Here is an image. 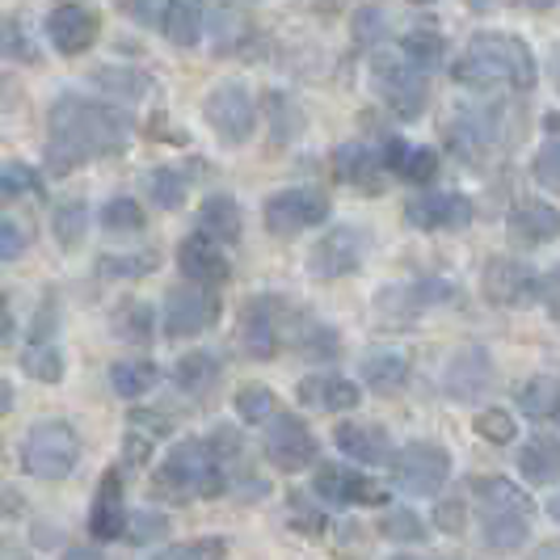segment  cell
Instances as JSON below:
<instances>
[{"instance_id": "cell-1", "label": "cell", "mask_w": 560, "mask_h": 560, "mask_svg": "<svg viewBox=\"0 0 560 560\" xmlns=\"http://www.w3.org/2000/svg\"><path fill=\"white\" fill-rule=\"evenodd\" d=\"M136 136V118L118 106L59 97L51 106V140H47V168L72 173L93 156H114Z\"/></svg>"}, {"instance_id": "cell-2", "label": "cell", "mask_w": 560, "mask_h": 560, "mask_svg": "<svg viewBox=\"0 0 560 560\" xmlns=\"http://www.w3.org/2000/svg\"><path fill=\"white\" fill-rule=\"evenodd\" d=\"M451 77L464 84V89H518V93H532L539 72H535L532 47L514 34H477L468 43V51L451 63Z\"/></svg>"}, {"instance_id": "cell-3", "label": "cell", "mask_w": 560, "mask_h": 560, "mask_svg": "<svg viewBox=\"0 0 560 560\" xmlns=\"http://www.w3.org/2000/svg\"><path fill=\"white\" fill-rule=\"evenodd\" d=\"M161 498H220L228 489L224 464L220 455L211 451V443H198V439H186L165 455L161 472H156V485H152Z\"/></svg>"}, {"instance_id": "cell-4", "label": "cell", "mask_w": 560, "mask_h": 560, "mask_svg": "<svg viewBox=\"0 0 560 560\" xmlns=\"http://www.w3.org/2000/svg\"><path fill=\"white\" fill-rule=\"evenodd\" d=\"M81 464V434L68 421H34L22 443V468L38 480H63Z\"/></svg>"}, {"instance_id": "cell-5", "label": "cell", "mask_w": 560, "mask_h": 560, "mask_svg": "<svg viewBox=\"0 0 560 560\" xmlns=\"http://www.w3.org/2000/svg\"><path fill=\"white\" fill-rule=\"evenodd\" d=\"M451 477V455L434 443H409L393 455V480L409 498H434Z\"/></svg>"}, {"instance_id": "cell-6", "label": "cell", "mask_w": 560, "mask_h": 560, "mask_svg": "<svg viewBox=\"0 0 560 560\" xmlns=\"http://www.w3.org/2000/svg\"><path fill=\"white\" fill-rule=\"evenodd\" d=\"M375 89L384 93V102H388V110L396 118H418L425 110V102H430V81H425V72H418L409 59H375Z\"/></svg>"}, {"instance_id": "cell-7", "label": "cell", "mask_w": 560, "mask_h": 560, "mask_svg": "<svg viewBox=\"0 0 560 560\" xmlns=\"http://www.w3.org/2000/svg\"><path fill=\"white\" fill-rule=\"evenodd\" d=\"M261 220H266V228H270L275 236H295V232H304V228H316L329 220V198L320 195V190H304V186L279 190V195L266 198Z\"/></svg>"}, {"instance_id": "cell-8", "label": "cell", "mask_w": 560, "mask_h": 560, "mask_svg": "<svg viewBox=\"0 0 560 560\" xmlns=\"http://www.w3.org/2000/svg\"><path fill=\"white\" fill-rule=\"evenodd\" d=\"M202 110H207V122L215 127V136L224 143H245L253 136V127H257V106H253L249 89L236 81L211 89Z\"/></svg>"}, {"instance_id": "cell-9", "label": "cell", "mask_w": 560, "mask_h": 560, "mask_svg": "<svg viewBox=\"0 0 560 560\" xmlns=\"http://www.w3.org/2000/svg\"><path fill=\"white\" fill-rule=\"evenodd\" d=\"M480 287H485V300L498 308H527L539 295V275L518 257H493L480 275Z\"/></svg>"}, {"instance_id": "cell-10", "label": "cell", "mask_w": 560, "mask_h": 560, "mask_svg": "<svg viewBox=\"0 0 560 560\" xmlns=\"http://www.w3.org/2000/svg\"><path fill=\"white\" fill-rule=\"evenodd\" d=\"M266 459L279 472H304L316 464V434L295 413H282L266 434Z\"/></svg>"}, {"instance_id": "cell-11", "label": "cell", "mask_w": 560, "mask_h": 560, "mask_svg": "<svg viewBox=\"0 0 560 560\" xmlns=\"http://www.w3.org/2000/svg\"><path fill=\"white\" fill-rule=\"evenodd\" d=\"M220 320V300L207 287H177L165 300V334L195 337Z\"/></svg>"}, {"instance_id": "cell-12", "label": "cell", "mask_w": 560, "mask_h": 560, "mask_svg": "<svg viewBox=\"0 0 560 560\" xmlns=\"http://www.w3.org/2000/svg\"><path fill=\"white\" fill-rule=\"evenodd\" d=\"M359 261H363V232H359V228L325 232V236L316 241V249L308 253L312 279H341V275H354Z\"/></svg>"}, {"instance_id": "cell-13", "label": "cell", "mask_w": 560, "mask_h": 560, "mask_svg": "<svg viewBox=\"0 0 560 560\" xmlns=\"http://www.w3.org/2000/svg\"><path fill=\"white\" fill-rule=\"evenodd\" d=\"M510 228V241L523 245V249H539V245H552L560 236V211L544 198H518L505 215Z\"/></svg>"}, {"instance_id": "cell-14", "label": "cell", "mask_w": 560, "mask_h": 560, "mask_svg": "<svg viewBox=\"0 0 560 560\" xmlns=\"http://www.w3.org/2000/svg\"><path fill=\"white\" fill-rule=\"evenodd\" d=\"M282 300L275 295H257L249 308H245V320H241V341L253 359H275L282 346Z\"/></svg>"}, {"instance_id": "cell-15", "label": "cell", "mask_w": 560, "mask_h": 560, "mask_svg": "<svg viewBox=\"0 0 560 560\" xmlns=\"http://www.w3.org/2000/svg\"><path fill=\"white\" fill-rule=\"evenodd\" d=\"M97 30H102L97 13L84 4H59L47 18V38L59 56H84L97 43Z\"/></svg>"}, {"instance_id": "cell-16", "label": "cell", "mask_w": 560, "mask_h": 560, "mask_svg": "<svg viewBox=\"0 0 560 560\" xmlns=\"http://www.w3.org/2000/svg\"><path fill=\"white\" fill-rule=\"evenodd\" d=\"M316 493H320L325 502H337V505H384L388 502L384 485H375V480L363 477V472L337 468V464H320V468H316Z\"/></svg>"}, {"instance_id": "cell-17", "label": "cell", "mask_w": 560, "mask_h": 560, "mask_svg": "<svg viewBox=\"0 0 560 560\" xmlns=\"http://www.w3.org/2000/svg\"><path fill=\"white\" fill-rule=\"evenodd\" d=\"M405 220L421 232H459L472 224V202L464 195H421L405 207Z\"/></svg>"}, {"instance_id": "cell-18", "label": "cell", "mask_w": 560, "mask_h": 560, "mask_svg": "<svg viewBox=\"0 0 560 560\" xmlns=\"http://www.w3.org/2000/svg\"><path fill=\"white\" fill-rule=\"evenodd\" d=\"M177 266H182V275L195 282V287H220V282H228V275H232V270H228L224 249H220L215 241H207L202 232H195V236L182 241Z\"/></svg>"}, {"instance_id": "cell-19", "label": "cell", "mask_w": 560, "mask_h": 560, "mask_svg": "<svg viewBox=\"0 0 560 560\" xmlns=\"http://www.w3.org/2000/svg\"><path fill=\"white\" fill-rule=\"evenodd\" d=\"M127 532V505H122V477L118 472H106L97 493H93V510H89V535L110 544V539H122Z\"/></svg>"}, {"instance_id": "cell-20", "label": "cell", "mask_w": 560, "mask_h": 560, "mask_svg": "<svg viewBox=\"0 0 560 560\" xmlns=\"http://www.w3.org/2000/svg\"><path fill=\"white\" fill-rule=\"evenodd\" d=\"M295 396L312 409H320V413H346V409H354L363 400L359 384L346 380V375H308V380H300Z\"/></svg>"}, {"instance_id": "cell-21", "label": "cell", "mask_w": 560, "mask_h": 560, "mask_svg": "<svg viewBox=\"0 0 560 560\" xmlns=\"http://www.w3.org/2000/svg\"><path fill=\"white\" fill-rule=\"evenodd\" d=\"M241 207H236V198L228 195H211L202 207H198V232L207 236V241H215V245H236L241 241Z\"/></svg>"}, {"instance_id": "cell-22", "label": "cell", "mask_w": 560, "mask_h": 560, "mask_svg": "<svg viewBox=\"0 0 560 560\" xmlns=\"http://www.w3.org/2000/svg\"><path fill=\"white\" fill-rule=\"evenodd\" d=\"M337 451H346L359 464H384L388 459V434L380 425H359V421H341L334 430Z\"/></svg>"}, {"instance_id": "cell-23", "label": "cell", "mask_w": 560, "mask_h": 560, "mask_svg": "<svg viewBox=\"0 0 560 560\" xmlns=\"http://www.w3.org/2000/svg\"><path fill=\"white\" fill-rule=\"evenodd\" d=\"M161 30L168 43L177 47H195L207 30V0H168L161 13Z\"/></svg>"}, {"instance_id": "cell-24", "label": "cell", "mask_w": 560, "mask_h": 560, "mask_svg": "<svg viewBox=\"0 0 560 560\" xmlns=\"http://www.w3.org/2000/svg\"><path fill=\"white\" fill-rule=\"evenodd\" d=\"M334 173L350 186H366L375 190V177L384 173L380 165V148H366V143H341L334 152Z\"/></svg>"}, {"instance_id": "cell-25", "label": "cell", "mask_w": 560, "mask_h": 560, "mask_svg": "<svg viewBox=\"0 0 560 560\" xmlns=\"http://www.w3.org/2000/svg\"><path fill=\"white\" fill-rule=\"evenodd\" d=\"M480 535L493 552H518L532 535V518L527 514H502V510H485L480 514Z\"/></svg>"}, {"instance_id": "cell-26", "label": "cell", "mask_w": 560, "mask_h": 560, "mask_svg": "<svg viewBox=\"0 0 560 560\" xmlns=\"http://www.w3.org/2000/svg\"><path fill=\"white\" fill-rule=\"evenodd\" d=\"M518 472L532 485H552L560 480V443L552 434H535L527 447L518 451Z\"/></svg>"}, {"instance_id": "cell-27", "label": "cell", "mask_w": 560, "mask_h": 560, "mask_svg": "<svg viewBox=\"0 0 560 560\" xmlns=\"http://www.w3.org/2000/svg\"><path fill=\"white\" fill-rule=\"evenodd\" d=\"M489 388V359L480 350H464L447 371V393L455 400H477Z\"/></svg>"}, {"instance_id": "cell-28", "label": "cell", "mask_w": 560, "mask_h": 560, "mask_svg": "<svg viewBox=\"0 0 560 560\" xmlns=\"http://www.w3.org/2000/svg\"><path fill=\"white\" fill-rule=\"evenodd\" d=\"M472 493L480 498V514H485V510H502V514H527V518H532V510H535L532 498L505 477L472 480Z\"/></svg>"}, {"instance_id": "cell-29", "label": "cell", "mask_w": 560, "mask_h": 560, "mask_svg": "<svg viewBox=\"0 0 560 560\" xmlns=\"http://www.w3.org/2000/svg\"><path fill=\"white\" fill-rule=\"evenodd\" d=\"M359 371H363L366 388H375V393H396V388H405V380H409V359L396 354V350H371Z\"/></svg>"}, {"instance_id": "cell-30", "label": "cell", "mask_w": 560, "mask_h": 560, "mask_svg": "<svg viewBox=\"0 0 560 560\" xmlns=\"http://www.w3.org/2000/svg\"><path fill=\"white\" fill-rule=\"evenodd\" d=\"M173 380H177V388H182V393L202 396L207 388H215V380H220V363H215V354H207V350L182 354L177 366H173Z\"/></svg>"}, {"instance_id": "cell-31", "label": "cell", "mask_w": 560, "mask_h": 560, "mask_svg": "<svg viewBox=\"0 0 560 560\" xmlns=\"http://www.w3.org/2000/svg\"><path fill=\"white\" fill-rule=\"evenodd\" d=\"M156 380H161V366L148 363V359L110 366V384H114V393L122 396V400H140V396H148L152 388H156Z\"/></svg>"}, {"instance_id": "cell-32", "label": "cell", "mask_w": 560, "mask_h": 560, "mask_svg": "<svg viewBox=\"0 0 560 560\" xmlns=\"http://www.w3.org/2000/svg\"><path fill=\"white\" fill-rule=\"evenodd\" d=\"M518 409H523L532 421L557 418V413H560V380H552V375H539V380H532V384L518 393Z\"/></svg>"}, {"instance_id": "cell-33", "label": "cell", "mask_w": 560, "mask_h": 560, "mask_svg": "<svg viewBox=\"0 0 560 560\" xmlns=\"http://www.w3.org/2000/svg\"><path fill=\"white\" fill-rule=\"evenodd\" d=\"M89 84L102 89V93H110V97H143L152 89V77H143L136 68H93Z\"/></svg>"}, {"instance_id": "cell-34", "label": "cell", "mask_w": 560, "mask_h": 560, "mask_svg": "<svg viewBox=\"0 0 560 560\" xmlns=\"http://www.w3.org/2000/svg\"><path fill=\"white\" fill-rule=\"evenodd\" d=\"M51 232H56L59 249H81L84 232H89V207H84L81 198L59 202L56 215H51Z\"/></svg>"}, {"instance_id": "cell-35", "label": "cell", "mask_w": 560, "mask_h": 560, "mask_svg": "<svg viewBox=\"0 0 560 560\" xmlns=\"http://www.w3.org/2000/svg\"><path fill=\"white\" fill-rule=\"evenodd\" d=\"M400 51H405V59H409L418 72H425V68L443 63V56H447V43H443V34H434L430 26H421V30H413V34H405Z\"/></svg>"}, {"instance_id": "cell-36", "label": "cell", "mask_w": 560, "mask_h": 560, "mask_svg": "<svg viewBox=\"0 0 560 560\" xmlns=\"http://www.w3.org/2000/svg\"><path fill=\"white\" fill-rule=\"evenodd\" d=\"M110 329L118 341H152V308L143 300H127L122 308L114 312Z\"/></svg>"}, {"instance_id": "cell-37", "label": "cell", "mask_w": 560, "mask_h": 560, "mask_svg": "<svg viewBox=\"0 0 560 560\" xmlns=\"http://www.w3.org/2000/svg\"><path fill=\"white\" fill-rule=\"evenodd\" d=\"M26 195H34V198L43 195V177H38L30 165H22V161L0 165V207L13 202V198H26Z\"/></svg>"}, {"instance_id": "cell-38", "label": "cell", "mask_w": 560, "mask_h": 560, "mask_svg": "<svg viewBox=\"0 0 560 560\" xmlns=\"http://www.w3.org/2000/svg\"><path fill=\"white\" fill-rule=\"evenodd\" d=\"M393 173H400L405 182L425 186V182H434V173H439V152H434V148H405Z\"/></svg>"}, {"instance_id": "cell-39", "label": "cell", "mask_w": 560, "mask_h": 560, "mask_svg": "<svg viewBox=\"0 0 560 560\" xmlns=\"http://www.w3.org/2000/svg\"><path fill=\"white\" fill-rule=\"evenodd\" d=\"M275 393L266 388V384H245L241 393H236V413L249 421V425H257V421H270L275 418Z\"/></svg>"}, {"instance_id": "cell-40", "label": "cell", "mask_w": 560, "mask_h": 560, "mask_svg": "<svg viewBox=\"0 0 560 560\" xmlns=\"http://www.w3.org/2000/svg\"><path fill=\"white\" fill-rule=\"evenodd\" d=\"M102 228L106 232H140L143 228V207L136 198H110L106 207H102Z\"/></svg>"}, {"instance_id": "cell-41", "label": "cell", "mask_w": 560, "mask_h": 560, "mask_svg": "<svg viewBox=\"0 0 560 560\" xmlns=\"http://www.w3.org/2000/svg\"><path fill=\"white\" fill-rule=\"evenodd\" d=\"M26 371L34 380H43V384H59V375H63V354H59L51 341H34L26 350Z\"/></svg>"}, {"instance_id": "cell-42", "label": "cell", "mask_w": 560, "mask_h": 560, "mask_svg": "<svg viewBox=\"0 0 560 560\" xmlns=\"http://www.w3.org/2000/svg\"><path fill=\"white\" fill-rule=\"evenodd\" d=\"M228 544L220 535H207V539H190V544H173L156 560H224Z\"/></svg>"}, {"instance_id": "cell-43", "label": "cell", "mask_w": 560, "mask_h": 560, "mask_svg": "<svg viewBox=\"0 0 560 560\" xmlns=\"http://www.w3.org/2000/svg\"><path fill=\"white\" fill-rule=\"evenodd\" d=\"M152 198H156V207L177 211V207L186 202V177H182L177 168H156V173H152Z\"/></svg>"}, {"instance_id": "cell-44", "label": "cell", "mask_w": 560, "mask_h": 560, "mask_svg": "<svg viewBox=\"0 0 560 560\" xmlns=\"http://www.w3.org/2000/svg\"><path fill=\"white\" fill-rule=\"evenodd\" d=\"M477 434L502 447V443H510L518 434V425H514V418L505 409H485V413H477Z\"/></svg>"}, {"instance_id": "cell-45", "label": "cell", "mask_w": 560, "mask_h": 560, "mask_svg": "<svg viewBox=\"0 0 560 560\" xmlns=\"http://www.w3.org/2000/svg\"><path fill=\"white\" fill-rule=\"evenodd\" d=\"M535 182H539L544 190L560 195V140H548L535 152Z\"/></svg>"}, {"instance_id": "cell-46", "label": "cell", "mask_w": 560, "mask_h": 560, "mask_svg": "<svg viewBox=\"0 0 560 560\" xmlns=\"http://www.w3.org/2000/svg\"><path fill=\"white\" fill-rule=\"evenodd\" d=\"M380 532L388 535V539H405V544H413V539L425 535V527H421V518L413 514V510H393V514H384Z\"/></svg>"}, {"instance_id": "cell-47", "label": "cell", "mask_w": 560, "mask_h": 560, "mask_svg": "<svg viewBox=\"0 0 560 560\" xmlns=\"http://www.w3.org/2000/svg\"><path fill=\"white\" fill-rule=\"evenodd\" d=\"M152 253H140V257H102V275H118V279H131V275H148L152 270Z\"/></svg>"}, {"instance_id": "cell-48", "label": "cell", "mask_w": 560, "mask_h": 560, "mask_svg": "<svg viewBox=\"0 0 560 560\" xmlns=\"http://www.w3.org/2000/svg\"><path fill=\"white\" fill-rule=\"evenodd\" d=\"M0 56L38 59V56H34V51L26 47V38H22V26H18L13 18H4V22H0Z\"/></svg>"}, {"instance_id": "cell-49", "label": "cell", "mask_w": 560, "mask_h": 560, "mask_svg": "<svg viewBox=\"0 0 560 560\" xmlns=\"http://www.w3.org/2000/svg\"><path fill=\"white\" fill-rule=\"evenodd\" d=\"M22 253H26V232L13 220H0V261H13Z\"/></svg>"}, {"instance_id": "cell-50", "label": "cell", "mask_w": 560, "mask_h": 560, "mask_svg": "<svg viewBox=\"0 0 560 560\" xmlns=\"http://www.w3.org/2000/svg\"><path fill=\"white\" fill-rule=\"evenodd\" d=\"M165 532H168V523L161 514H136V523H127L122 535H131L136 544H148V539H156V535H165Z\"/></svg>"}, {"instance_id": "cell-51", "label": "cell", "mask_w": 560, "mask_h": 560, "mask_svg": "<svg viewBox=\"0 0 560 560\" xmlns=\"http://www.w3.org/2000/svg\"><path fill=\"white\" fill-rule=\"evenodd\" d=\"M434 523L443 527V532H459L464 527V505L459 502H443L434 510Z\"/></svg>"}, {"instance_id": "cell-52", "label": "cell", "mask_w": 560, "mask_h": 560, "mask_svg": "<svg viewBox=\"0 0 560 560\" xmlns=\"http://www.w3.org/2000/svg\"><path fill=\"white\" fill-rule=\"evenodd\" d=\"M148 451H152V434H140V430L131 425V434H127V464H143Z\"/></svg>"}, {"instance_id": "cell-53", "label": "cell", "mask_w": 560, "mask_h": 560, "mask_svg": "<svg viewBox=\"0 0 560 560\" xmlns=\"http://www.w3.org/2000/svg\"><path fill=\"white\" fill-rule=\"evenodd\" d=\"M316 334H320V354L329 359V354L337 350L334 334H329V329H316ZM300 350H304V354H316V341H312V337H300Z\"/></svg>"}, {"instance_id": "cell-54", "label": "cell", "mask_w": 560, "mask_h": 560, "mask_svg": "<svg viewBox=\"0 0 560 560\" xmlns=\"http://www.w3.org/2000/svg\"><path fill=\"white\" fill-rule=\"evenodd\" d=\"M13 337V308H9V295L0 291V341Z\"/></svg>"}, {"instance_id": "cell-55", "label": "cell", "mask_w": 560, "mask_h": 560, "mask_svg": "<svg viewBox=\"0 0 560 560\" xmlns=\"http://www.w3.org/2000/svg\"><path fill=\"white\" fill-rule=\"evenodd\" d=\"M63 560H106V557H102L97 548H68V552H63Z\"/></svg>"}, {"instance_id": "cell-56", "label": "cell", "mask_w": 560, "mask_h": 560, "mask_svg": "<svg viewBox=\"0 0 560 560\" xmlns=\"http://www.w3.org/2000/svg\"><path fill=\"white\" fill-rule=\"evenodd\" d=\"M539 287H548V304H552V300H560V266L552 270V279L539 282ZM557 316H560V304H557Z\"/></svg>"}, {"instance_id": "cell-57", "label": "cell", "mask_w": 560, "mask_h": 560, "mask_svg": "<svg viewBox=\"0 0 560 560\" xmlns=\"http://www.w3.org/2000/svg\"><path fill=\"white\" fill-rule=\"evenodd\" d=\"M13 409V384L9 380H0V418Z\"/></svg>"}, {"instance_id": "cell-58", "label": "cell", "mask_w": 560, "mask_h": 560, "mask_svg": "<svg viewBox=\"0 0 560 560\" xmlns=\"http://www.w3.org/2000/svg\"><path fill=\"white\" fill-rule=\"evenodd\" d=\"M523 4H527V9H557L560 0H523Z\"/></svg>"}, {"instance_id": "cell-59", "label": "cell", "mask_w": 560, "mask_h": 560, "mask_svg": "<svg viewBox=\"0 0 560 560\" xmlns=\"http://www.w3.org/2000/svg\"><path fill=\"white\" fill-rule=\"evenodd\" d=\"M548 514H552V523H560V493L552 498V502H548Z\"/></svg>"}, {"instance_id": "cell-60", "label": "cell", "mask_w": 560, "mask_h": 560, "mask_svg": "<svg viewBox=\"0 0 560 560\" xmlns=\"http://www.w3.org/2000/svg\"><path fill=\"white\" fill-rule=\"evenodd\" d=\"M557 89H560V68H557Z\"/></svg>"}, {"instance_id": "cell-61", "label": "cell", "mask_w": 560, "mask_h": 560, "mask_svg": "<svg viewBox=\"0 0 560 560\" xmlns=\"http://www.w3.org/2000/svg\"><path fill=\"white\" fill-rule=\"evenodd\" d=\"M396 560H413V557H396Z\"/></svg>"}, {"instance_id": "cell-62", "label": "cell", "mask_w": 560, "mask_h": 560, "mask_svg": "<svg viewBox=\"0 0 560 560\" xmlns=\"http://www.w3.org/2000/svg\"><path fill=\"white\" fill-rule=\"evenodd\" d=\"M418 4H430V0H418Z\"/></svg>"}]
</instances>
